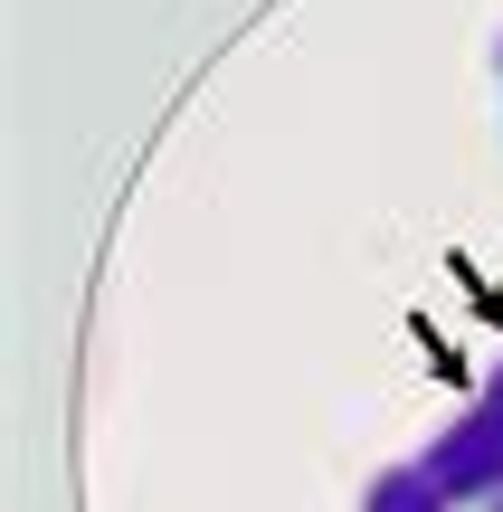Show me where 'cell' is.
<instances>
[{
  "label": "cell",
  "mask_w": 503,
  "mask_h": 512,
  "mask_svg": "<svg viewBox=\"0 0 503 512\" xmlns=\"http://www.w3.org/2000/svg\"><path fill=\"white\" fill-rule=\"evenodd\" d=\"M428 484H437L447 503H494V494H503V370H494L485 399H475L466 418L428 446Z\"/></svg>",
  "instance_id": "obj_1"
},
{
  "label": "cell",
  "mask_w": 503,
  "mask_h": 512,
  "mask_svg": "<svg viewBox=\"0 0 503 512\" xmlns=\"http://www.w3.org/2000/svg\"><path fill=\"white\" fill-rule=\"evenodd\" d=\"M361 512H447V494L428 484V465H409V475H380Z\"/></svg>",
  "instance_id": "obj_2"
},
{
  "label": "cell",
  "mask_w": 503,
  "mask_h": 512,
  "mask_svg": "<svg viewBox=\"0 0 503 512\" xmlns=\"http://www.w3.org/2000/svg\"><path fill=\"white\" fill-rule=\"evenodd\" d=\"M485 512H503V494H494V503H485Z\"/></svg>",
  "instance_id": "obj_3"
}]
</instances>
